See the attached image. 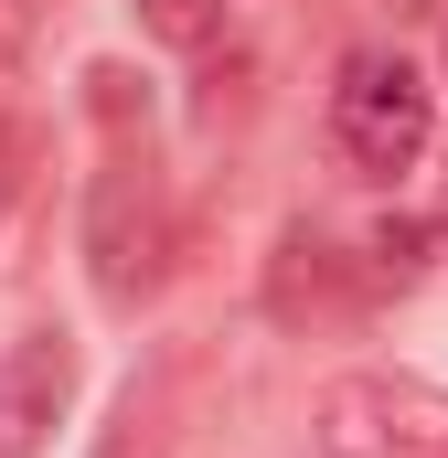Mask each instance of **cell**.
<instances>
[{
  "instance_id": "obj_7",
  "label": "cell",
  "mask_w": 448,
  "mask_h": 458,
  "mask_svg": "<svg viewBox=\"0 0 448 458\" xmlns=\"http://www.w3.org/2000/svg\"><path fill=\"white\" fill-rule=\"evenodd\" d=\"M139 21L160 32V43H182V54H203L224 32V0H139Z\"/></svg>"
},
{
  "instance_id": "obj_8",
  "label": "cell",
  "mask_w": 448,
  "mask_h": 458,
  "mask_svg": "<svg viewBox=\"0 0 448 458\" xmlns=\"http://www.w3.org/2000/svg\"><path fill=\"white\" fill-rule=\"evenodd\" d=\"M32 117H0V234H11V214H22V192H32Z\"/></svg>"
},
{
  "instance_id": "obj_4",
  "label": "cell",
  "mask_w": 448,
  "mask_h": 458,
  "mask_svg": "<svg viewBox=\"0 0 448 458\" xmlns=\"http://www.w3.org/2000/svg\"><path fill=\"white\" fill-rule=\"evenodd\" d=\"M75 384H86V352L65 342V331H22V342L0 352V458H43L54 448Z\"/></svg>"
},
{
  "instance_id": "obj_5",
  "label": "cell",
  "mask_w": 448,
  "mask_h": 458,
  "mask_svg": "<svg viewBox=\"0 0 448 458\" xmlns=\"http://www.w3.org/2000/svg\"><path fill=\"white\" fill-rule=\"evenodd\" d=\"M363 288H374L363 256H341L321 234H289V245H278V277H267V310H278V320H341Z\"/></svg>"
},
{
  "instance_id": "obj_2",
  "label": "cell",
  "mask_w": 448,
  "mask_h": 458,
  "mask_svg": "<svg viewBox=\"0 0 448 458\" xmlns=\"http://www.w3.org/2000/svg\"><path fill=\"white\" fill-rule=\"evenodd\" d=\"M427 139H438V86H427L395 43L341 54V75H332V149L363 171V182L417 171V160H427Z\"/></svg>"
},
{
  "instance_id": "obj_1",
  "label": "cell",
  "mask_w": 448,
  "mask_h": 458,
  "mask_svg": "<svg viewBox=\"0 0 448 458\" xmlns=\"http://www.w3.org/2000/svg\"><path fill=\"white\" fill-rule=\"evenodd\" d=\"M86 86H97V117H108V160H97V182H86V277H97L108 310H139V299L171 277V192H160L150 128H128V117H139V97H128L139 75H128V64H97Z\"/></svg>"
},
{
  "instance_id": "obj_3",
  "label": "cell",
  "mask_w": 448,
  "mask_h": 458,
  "mask_svg": "<svg viewBox=\"0 0 448 458\" xmlns=\"http://www.w3.org/2000/svg\"><path fill=\"white\" fill-rule=\"evenodd\" d=\"M321 448L332 458H448V394L406 373H341L321 394Z\"/></svg>"
},
{
  "instance_id": "obj_6",
  "label": "cell",
  "mask_w": 448,
  "mask_h": 458,
  "mask_svg": "<svg viewBox=\"0 0 448 458\" xmlns=\"http://www.w3.org/2000/svg\"><path fill=\"white\" fill-rule=\"evenodd\" d=\"M97 458H171V416H160V394H117Z\"/></svg>"
}]
</instances>
